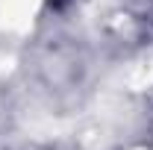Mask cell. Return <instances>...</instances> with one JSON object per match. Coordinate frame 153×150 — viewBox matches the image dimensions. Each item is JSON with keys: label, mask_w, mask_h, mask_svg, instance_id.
I'll list each match as a JSON object with an SVG mask.
<instances>
[{"label": "cell", "mask_w": 153, "mask_h": 150, "mask_svg": "<svg viewBox=\"0 0 153 150\" xmlns=\"http://www.w3.org/2000/svg\"><path fill=\"white\" fill-rule=\"evenodd\" d=\"M50 3H53V6H56V9H59V6H62V3H65V0H50Z\"/></svg>", "instance_id": "obj_1"}]
</instances>
